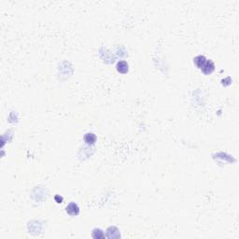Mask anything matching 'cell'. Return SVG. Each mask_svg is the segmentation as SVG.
<instances>
[{
    "mask_svg": "<svg viewBox=\"0 0 239 239\" xmlns=\"http://www.w3.org/2000/svg\"><path fill=\"white\" fill-rule=\"evenodd\" d=\"M105 236H104V234H103V232L101 231V230H99V229H95L93 232V237H94V238H103Z\"/></svg>",
    "mask_w": 239,
    "mask_h": 239,
    "instance_id": "6",
    "label": "cell"
},
{
    "mask_svg": "<svg viewBox=\"0 0 239 239\" xmlns=\"http://www.w3.org/2000/svg\"><path fill=\"white\" fill-rule=\"evenodd\" d=\"M66 211L67 212V214H69L70 216H77L80 213V207L76 203H70L66 207Z\"/></svg>",
    "mask_w": 239,
    "mask_h": 239,
    "instance_id": "1",
    "label": "cell"
},
{
    "mask_svg": "<svg viewBox=\"0 0 239 239\" xmlns=\"http://www.w3.org/2000/svg\"><path fill=\"white\" fill-rule=\"evenodd\" d=\"M84 141L89 145H93L96 141V136L93 133H87L84 135Z\"/></svg>",
    "mask_w": 239,
    "mask_h": 239,
    "instance_id": "4",
    "label": "cell"
},
{
    "mask_svg": "<svg viewBox=\"0 0 239 239\" xmlns=\"http://www.w3.org/2000/svg\"><path fill=\"white\" fill-rule=\"evenodd\" d=\"M128 69H129V66L127 64V62L125 61H120L117 64V70L119 71L120 73L121 74H125L128 72Z\"/></svg>",
    "mask_w": 239,
    "mask_h": 239,
    "instance_id": "3",
    "label": "cell"
},
{
    "mask_svg": "<svg viewBox=\"0 0 239 239\" xmlns=\"http://www.w3.org/2000/svg\"><path fill=\"white\" fill-rule=\"evenodd\" d=\"M201 69L204 74L208 75V74H211L215 70V65L211 60H206L204 65L203 66V67Z\"/></svg>",
    "mask_w": 239,
    "mask_h": 239,
    "instance_id": "2",
    "label": "cell"
},
{
    "mask_svg": "<svg viewBox=\"0 0 239 239\" xmlns=\"http://www.w3.org/2000/svg\"><path fill=\"white\" fill-rule=\"evenodd\" d=\"M205 61H206V59H205V57L203 56V55L196 56V57L194 58V63H195V65L197 66V67H199V68H202V67H203V66L204 65Z\"/></svg>",
    "mask_w": 239,
    "mask_h": 239,
    "instance_id": "5",
    "label": "cell"
}]
</instances>
